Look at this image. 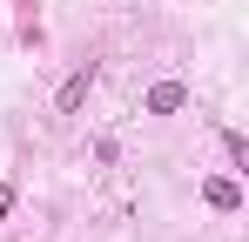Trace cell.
I'll return each mask as SVG.
<instances>
[{"label": "cell", "instance_id": "cell-5", "mask_svg": "<svg viewBox=\"0 0 249 242\" xmlns=\"http://www.w3.org/2000/svg\"><path fill=\"white\" fill-rule=\"evenodd\" d=\"M7 215H14V182H0V229H7Z\"/></svg>", "mask_w": 249, "mask_h": 242}, {"label": "cell", "instance_id": "cell-1", "mask_svg": "<svg viewBox=\"0 0 249 242\" xmlns=\"http://www.w3.org/2000/svg\"><path fill=\"white\" fill-rule=\"evenodd\" d=\"M88 87H94V61H81V68H74V74L61 81V101H54V108H61V115H81V101H88Z\"/></svg>", "mask_w": 249, "mask_h": 242}, {"label": "cell", "instance_id": "cell-4", "mask_svg": "<svg viewBox=\"0 0 249 242\" xmlns=\"http://www.w3.org/2000/svg\"><path fill=\"white\" fill-rule=\"evenodd\" d=\"M222 148H229V161H236V168H243V161H249V141H243V135H236V128L222 135Z\"/></svg>", "mask_w": 249, "mask_h": 242}, {"label": "cell", "instance_id": "cell-2", "mask_svg": "<svg viewBox=\"0 0 249 242\" xmlns=\"http://www.w3.org/2000/svg\"><path fill=\"white\" fill-rule=\"evenodd\" d=\"M202 195H209V208H222V215H229V208H243V189H236L229 175H209V182H202Z\"/></svg>", "mask_w": 249, "mask_h": 242}, {"label": "cell", "instance_id": "cell-3", "mask_svg": "<svg viewBox=\"0 0 249 242\" xmlns=\"http://www.w3.org/2000/svg\"><path fill=\"white\" fill-rule=\"evenodd\" d=\"M182 101H189V94H182V81H155V87H148V115H175Z\"/></svg>", "mask_w": 249, "mask_h": 242}]
</instances>
